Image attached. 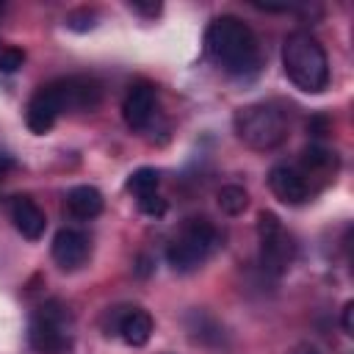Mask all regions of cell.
I'll use <instances>...</instances> for the list:
<instances>
[{
    "instance_id": "obj_24",
    "label": "cell",
    "mask_w": 354,
    "mask_h": 354,
    "mask_svg": "<svg viewBox=\"0 0 354 354\" xmlns=\"http://www.w3.org/2000/svg\"><path fill=\"white\" fill-rule=\"evenodd\" d=\"M8 166H11V158H8V155H3V152H0V174H3V171H6V169H8Z\"/></svg>"
},
{
    "instance_id": "obj_8",
    "label": "cell",
    "mask_w": 354,
    "mask_h": 354,
    "mask_svg": "<svg viewBox=\"0 0 354 354\" xmlns=\"http://www.w3.org/2000/svg\"><path fill=\"white\" fill-rule=\"evenodd\" d=\"M91 254V243L88 235L75 230V227H64L55 232L53 238V260L58 263V268L64 271H77Z\"/></svg>"
},
{
    "instance_id": "obj_14",
    "label": "cell",
    "mask_w": 354,
    "mask_h": 354,
    "mask_svg": "<svg viewBox=\"0 0 354 354\" xmlns=\"http://www.w3.org/2000/svg\"><path fill=\"white\" fill-rule=\"evenodd\" d=\"M64 205H66V213H69L72 218L88 221V218H94V216L102 213V194H100L94 185H75V188L66 194Z\"/></svg>"
},
{
    "instance_id": "obj_23",
    "label": "cell",
    "mask_w": 354,
    "mask_h": 354,
    "mask_svg": "<svg viewBox=\"0 0 354 354\" xmlns=\"http://www.w3.org/2000/svg\"><path fill=\"white\" fill-rule=\"evenodd\" d=\"M293 354H318V348H315V346H310V343H301V346H296V348H293Z\"/></svg>"
},
{
    "instance_id": "obj_21",
    "label": "cell",
    "mask_w": 354,
    "mask_h": 354,
    "mask_svg": "<svg viewBox=\"0 0 354 354\" xmlns=\"http://www.w3.org/2000/svg\"><path fill=\"white\" fill-rule=\"evenodd\" d=\"M307 133L324 136V133H326V119H324V116H313V119L307 122Z\"/></svg>"
},
{
    "instance_id": "obj_20",
    "label": "cell",
    "mask_w": 354,
    "mask_h": 354,
    "mask_svg": "<svg viewBox=\"0 0 354 354\" xmlns=\"http://www.w3.org/2000/svg\"><path fill=\"white\" fill-rule=\"evenodd\" d=\"M351 318H354V301H346V304H343V318H340V324H343V332H346V335H351V332H354V321H351Z\"/></svg>"
},
{
    "instance_id": "obj_11",
    "label": "cell",
    "mask_w": 354,
    "mask_h": 354,
    "mask_svg": "<svg viewBox=\"0 0 354 354\" xmlns=\"http://www.w3.org/2000/svg\"><path fill=\"white\" fill-rule=\"evenodd\" d=\"M268 185H271L274 196L285 205H301L310 196L307 177L301 171H296L293 166H274L268 171Z\"/></svg>"
},
{
    "instance_id": "obj_13",
    "label": "cell",
    "mask_w": 354,
    "mask_h": 354,
    "mask_svg": "<svg viewBox=\"0 0 354 354\" xmlns=\"http://www.w3.org/2000/svg\"><path fill=\"white\" fill-rule=\"evenodd\" d=\"M116 332L127 346L138 348L152 337V318L138 307H124L122 313H116Z\"/></svg>"
},
{
    "instance_id": "obj_1",
    "label": "cell",
    "mask_w": 354,
    "mask_h": 354,
    "mask_svg": "<svg viewBox=\"0 0 354 354\" xmlns=\"http://www.w3.org/2000/svg\"><path fill=\"white\" fill-rule=\"evenodd\" d=\"M205 50L213 64L230 75H254L260 69V44L252 28L238 17H216L205 33Z\"/></svg>"
},
{
    "instance_id": "obj_4",
    "label": "cell",
    "mask_w": 354,
    "mask_h": 354,
    "mask_svg": "<svg viewBox=\"0 0 354 354\" xmlns=\"http://www.w3.org/2000/svg\"><path fill=\"white\" fill-rule=\"evenodd\" d=\"M218 249V230L207 218H188L177 238L166 249V260L174 271H194L199 268L213 252Z\"/></svg>"
},
{
    "instance_id": "obj_5",
    "label": "cell",
    "mask_w": 354,
    "mask_h": 354,
    "mask_svg": "<svg viewBox=\"0 0 354 354\" xmlns=\"http://www.w3.org/2000/svg\"><path fill=\"white\" fill-rule=\"evenodd\" d=\"M28 340L39 354H64L72 346L69 313L58 301L41 304L30 318Z\"/></svg>"
},
{
    "instance_id": "obj_2",
    "label": "cell",
    "mask_w": 354,
    "mask_h": 354,
    "mask_svg": "<svg viewBox=\"0 0 354 354\" xmlns=\"http://www.w3.org/2000/svg\"><path fill=\"white\" fill-rule=\"evenodd\" d=\"M282 66L288 80L307 91V94H318L326 88L329 83V58L326 50L321 47V41L304 30H296L290 36H285L282 41Z\"/></svg>"
},
{
    "instance_id": "obj_9",
    "label": "cell",
    "mask_w": 354,
    "mask_h": 354,
    "mask_svg": "<svg viewBox=\"0 0 354 354\" xmlns=\"http://www.w3.org/2000/svg\"><path fill=\"white\" fill-rule=\"evenodd\" d=\"M61 113H64L61 97H58L55 86H53V83H47V86H41V88L30 97V102H28V113H25V122H28L30 133L44 136V133L55 124V119H58Z\"/></svg>"
},
{
    "instance_id": "obj_18",
    "label": "cell",
    "mask_w": 354,
    "mask_h": 354,
    "mask_svg": "<svg viewBox=\"0 0 354 354\" xmlns=\"http://www.w3.org/2000/svg\"><path fill=\"white\" fill-rule=\"evenodd\" d=\"M138 210L147 213V216L160 218V216L166 213V199L158 196V191H155V194H147V196H138Z\"/></svg>"
},
{
    "instance_id": "obj_12",
    "label": "cell",
    "mask_w": 354,
    "mask_h": 354,
    "mask_svg": "<svg viewBox=\"0 0 354 354\" xmlns=\"http://www.w3.org/2000/svg\"><path fill=\"white\" fill-rule=\"evenodd\" d=\"M8 216L17 227V232L28 241H36L44 235V227H47V218H44V210L30 199V196H14L11 205H8Z\"/></svg>"
},
{
    "instance_id": "obj_22",
    "label": "cell",
    "mask_w": 354,
    "mask_h": 354,
    "mask_svg": "<svg viewBox=\"0 0 354 354\" xmlns=\"http://www.w3.org/2000/svg\"><path fill=\"white\" fill-rule=\"evenodd\" d=\"M130 8H133V11H141V14L155 17V14L160 11V3H130Z\"/></svg>"
},
{
    "instance_id": "obj_6",
    "label": "cell",
    "mask_w": 354,
    "mask_h": 354,
    "mask_svg": "<svg viewBox=\"0 0 354 354\" xmlns=\"http://www.w3.org/2000/svg\"><path fill=\"white\" fill-rule=\"evenodd\" d=\"M257 235H260V263H263V268L268 274H277V277L285 274L290 268L293 257H296V243L285 232L282 221L274 213L263 210L257 216Z\"/></svg>"
},
{
    "instance_id": "obj_3",
    "label": "cell",
    "mask_w": 354,
    "mask_h": 354,
    "mask_svg": "<svg viewBox=\"0 0 354 354\" xmlns=\"http://www.w3.org/2000/svg\"><path fill=\"white\" fill-rule=\"evenodd\" d=\"M235 133L252 149H274L288 136V116L271 102H254L235 113Z\"/></svg>"
},
{
    "instance_id": "obj_15",
    "label": "cell",
    "mask_w": 354,
    "mask_h": 354,
    "mask_svg": "<svg viewBox=\"0 0 354 354\" xmlns=\"http://www.w3.org/2000/svg\"><path fill=\"white\" fill-rule=\"evenodd\" d=\"M301 163L307 171H335L337 169V155L329 152L326 147L321 144H310L304 152H301Z\"/></svg>"
},
{
    "instance_id": "obj_16",
    "label": "cell",
    "mask_w": 354,
    "mask_h": 354,
    "mask_svg": "<svg viewBox=\"0 0 354 354\" xmlns=\"http://www.w3.org/2000/svg\"><path fill=\"white\" fill-rule=\"evenodd\" d=\"M158 183H160V174L149 166H141L127 177V191H133L136 196H147L158 191Z\"/></svg>"
},
{
    "instance_id": "obj_10",
    "label": "cell",
    "mask_w": 354,
    "mask_h": 354,
    "mask_svg": "<svg viewBox=\"0 0 354 354\" xmlns=\"http://www.w3.org/2000/svg\"><path fill=\"white\" fill-rule=\"evenodd\" d=\"M155 105H158L155 86L152 83H133L130 91L124 94V102H122V116H124L127 127L130 130H144L152 122Z\"/></svg>"
},
{
    "instance_id": "obj_7",
    "label": "cell",
    "mask_w": 354,
    "mask_h": 354,
    "mask_svg": "<svg viewBox=\"0 0 354 354\" xmlns=\"http://www.w3.org/2000/svg\"><path fill=\"white\" fill-rule=\"evenodd\" d=\"M64 111H94L102 100V86L94 77L86 75H72V77H61L53 80Z\"/></svg>"
},
{
    "instance_id": "obj_25",
    "label": "cell",
    "mask_w": 354,
    "mask_h": 354,
    "mask_svg": "<svg viewBox=\"0 0 354 354\" xmlns=\"http://www.w3.org/2000/svg\"><path fill=\"white\" fill-rule=\"evenodd\" d=\"M0 14H3V3H0Z\"/></svg>"
},
{
    "instance_id": "obj_19",
    "label": "cell",
    "mask_w": 354,
    "mask_h": 354,
    "mask_svg": "<svg viewBox=\"0 0 354 354\" xmlns=\"http://www.w3.org/2000/svg\"><path fill=\"white\" fill-rule=\"evenodd\" d=\"M25 61V53L17 50V47H6L0 50V72H17Z\"/></svg>"
},
{
    "instance_id": "obj_17",
    "label": "cell",
    "mask_w": 354,
    "mask_h": 354,
    "mask_svg": "<svg viewBox=\"0 0 354 354\" xmlns=\"http://www.w3.org/2000/svg\"><path fill=\"white\" fill-rule=\"evenodd\" d=\"M249 205V194L241 188V185H224L218 191V207L227 213V216H241Z\"/></svg>"
}]
</instances>
